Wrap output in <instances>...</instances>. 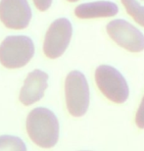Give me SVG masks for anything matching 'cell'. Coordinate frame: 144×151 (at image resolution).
<instances>
[{
  "instance_id": "obj_1",
  "label": "cell",
  "mask_w": 144,
  "mask_h": 151,
  "mask_svg": "<svg viewBox=\"0 0 144 151\" xmlns=\"http://www.w3.org/2000/svg\"><path fill=\"white\" fill-rule=\"evenodd\" d=\"M27 132L37 146L51 148L58 142V119L55 114L47 108H34L27 118Z\"/></svg>"
},
{
  "instance_id": "obj_2",
  "label": "cell",
  "mask_w": 144,
  "mask_h": 151,
  "mask_svg": "<svg viewBox=\"0 0 144 151\" xmlns=\"http://www.w3.org/2000/svg\"><path fill=\"white\" fill-rule=\"evenodd\" d=\"M34 55V41L26 35H9L0 44V63L5 68H22Z\"/></svg>"
},
{
  "instance_id": "obj_3",
  "label": "cell",
  "mask_w": 144,
  "mask_h": 151,
  "mask_svg": "<svg viewBox=\"0 0 144 151\" xmlns=\"http://www.w3.org/2000/svg\"><path fill=\"white\" fill-rule=\"evenodd\" d=\"M67 109L72 116L82 117L89 107V86L85 76L80 71H72L65 81Z\"/></svg>"
},
{
  "instance_id": "obj_4",
  "label": "cell",
  "mask_w": 144,
  "mask_h": 151,
  "mask_svg": "<svg viewBox=\"0 0 144 151\" xmlns=\"http://www.w3.org/2000/svg\"><path fill=\"white\" fill-rule=\"evenodd\" d=\"M95 81L102 94L117 104L125 103L130 95L128 84L116 68L101 65L95 71Z\"/></svg>"
},
{
  "instance_id": "obj_5",
  "label": "cell",
  "mask_w": 144,
  "mask_h": 151,
  "mask_svg": "<svg viewBox=\"0 0 144 151\" xmlns=\"http://www.w3.org/2000/svg\"><path fill=\"white\" fill-rule=\"evenodd\" d=\"M73 27L66 18H59L51 24L45 35L43 52L50 59L62 56L70 44Z\"/></svg>"
},
{
  "instance_id": "obj_6",
  "label": "cell",
  "mask_w": 144,
  "mask_h": 151,
  "mask_svg": "<svg viewBox=\"0 0 144 151\" xmlns=\"http://www.w3.org/2000/svg\"><path fill=\"white\" fill-rule=\"evenodd\" d=\"M109 37L121 47L130 52L144 50V35L133 25L123 19L113 20L106 27Z\"/></svg>"
},
{
  "instance_id": "obj_7",
  "label": "cell",
  "mask_w": 144,
  "mask_h": 151,
  "mask_svg": "<svg viewBox=\"0 0 144 151\" xmlns=\"http://www.w3.org/2000/svg\"><path fill=\"white\" fill-rule=\"evenodd\" d=\"M32 20V9L28 0H1L0 21L6 28L24 29Z\"/></svg>"
},
{
  "instance_id": "obj_8",
  "label": "cell",
  "mask_w": 144,
  "mask_h": 151,
  "mask_svg": "<svg viewBox=\"0 0 144 151\" xmlns=\"http://www.w3.org/2000/svg\"><path fill=\"white\" fill-rule=\"evenodd\" d=\"M48 75L41 70H34L25 80L20 92V101L24 105L29 106L39 101L43 97L44 91L47 88Z\"/></svg>"
},
{
  "instance_id": "obj_9",
  "label": "cell",
  "mask_w": 144,
  "mask_h": 151,
  "mask_svg": "<svg viewBox=\"0 0 144 151\" xmlns=\"http://www.w3.org/2000/svg\"><path fill=\"white\" fill-rule=\"evenodd\" d=\"M119 8L112 1H94L82 3L75 9V15L79 19H96L109 18L118 14Z\"/></svg>"
},
{
  "instance_id": "obj_10",
  "label": "cell",
  "mask_w": 144,
  "mask_h": 151,
  "mask_svg": "<svg viewBox=\"0 0 144 151\" xmlns=\"http://www.w3.org/2000/svg\"><path fill=\"white\" fill-rule=\"evenodd\" d=\"M0 151H27V146L19 137L13 135H1Z\"/></svg>"
},
{
  "instance_id": "obj_11",
  "label": "cell",
  "mask_w": 144,
  "mask_h": 151,
  "mask_svg": "<svg viewBox=\"0 0 144 151\" xmlns=\"http://www.w3.org/2000/svg\"><path fill=\"white\" fill-rule=\"evenodd\" d=\"M125 11L133 18L136 23L144 27V6L140 5L137 0H121Z\"/></svg>"
},
{
  "instance_id": "obj_12",
  "label": "cell",
  "mask_w": 144,
  "mask_h": 151,
  "mask_svg": "<svg viewBox=\"0 0 144 151\" xmlns=\"http://www.w3.org/2000/svg\"><path fill=\"white\" fill-rule=\"evenodd\" d=\"M135 123L139 129H144V96L142 97L141 102H140L138 109H137L135 115Z\"/></svg>"
},
{
  "instance_id": "obj_13",
  "label": "cell",
  "mask_w": 144,
  "mask_h": 151,
  "mask_svg": "<svg viewBox=\"0 0 144 151\" xmlns=\"http://www.w3.org/2000/svg\"><path fill=\"white\" fill-rule=\"evenodd\" d=\"M34 3L38 10L44 12L50 8L52 4V0H34Z\"/></svg>"
},
{
  "instance_id": "obj_14",
  "label": "cell",
  "mask_w": 144,
  "mask_h": 151,
  "mask_svg": "<svg viewBox=\"0 0 144 151\" xmlns=\"http://www.w3.org/2000/svg\"><path fill=\"white\" fill-rule=\"evenodd\" d=\"M67 1H69V2H77V1H79V0H67Z\"/></svg>"
}]
</instances>
